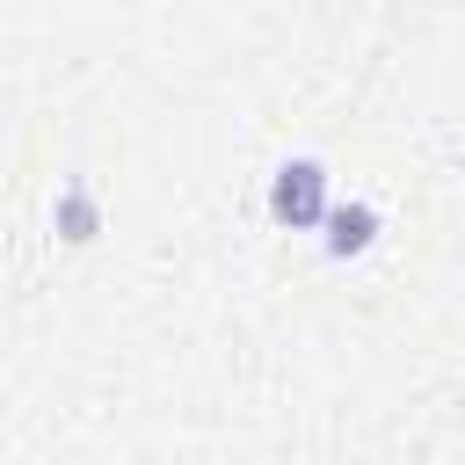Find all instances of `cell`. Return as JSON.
Masks as SVG:
<instances>
[{
    "instance_id": "cell-1",
    "label": "cell",
    "mask_w": 465,
    "mask_h": 465,
    "mask_svg": "<svg viewBox=\"0 0 465 465\" xmlns=\"http://www.w3.org/2000/svg\"><path fill=\"white\" fill-rule=\"evenodd\" d=\"M327 211H334L327 203V167L320 160H283L276 182H269V218L305 232V225H327Z\"/></svg>"
},
{
    "instance_id": "cell-3",
    "label": "cell",
    "mask_w": 465,
    "mask_h": 465,
    "mask_svg": "<svg viewBox=\"0 0 465 465\" xmlns=\"http://www.w3.org/2000/svg\"><path fill=\"white\" fill-rule=\"evenodd\" d=\"M51 218H58V232H65V240H94V203H87V189H80V182L58 196V211H51Z\"/></svg>"
},
{
    "instance_id": "cell-2",
    "label": "cell",
    "mask_w": 465,
    "mask_h": 465,
    "mask_svg": "<svg viewBox=\"0 0 465 465\" xmlns=\"http://www.w3.org/2000/svg\"><path fill=\"white\" fill-rule=\"evenodd\" d=\"M371 240H378V211H371V203H334V211H327V254H334V262L363 254Z\"/></svg>"
}]
</instances>
